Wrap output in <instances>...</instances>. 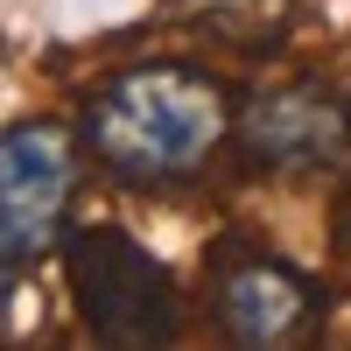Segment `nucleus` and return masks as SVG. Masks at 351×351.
<instances>
[{
	"instance_id": "20e7f679",
	"label": "nucleus",
	"mask_w": 351,
	"mask_h": 351,
	"mask_svg": "<svg viewBox=\"0 0 351 351\" xmlns=\"http://www.w3.org/2000/svg\"><path fill=\"white\" fill-rule=\"evenodd\" d=\"M77 190H84V141L71 120L28 112L0 127V246L21 267L56 253V239L71 232Z\"/></svg>"
},
{
	"instance_id": "7ed1b4c3",
	"label": "nucleus",
	"mask_w": 351,
	"mask_h": 351,
	"mask_svg": "<svg viewBox=\"0 0 351 351\" xmlns=\"http://www.w3.org/2000/svg\"><path fill=\"white\" fill-rule=\"evenodd\" d=\"M204 309H211L218 337L239 344V351H295V344H309L324 330L330 288L309 267L281 260L274 246L225 232L204 253Z\"/></svg>"
},
{
	"instance_id": "423d86ee",
	"label": "nucleus",
	"mask_w": 351,
	"mask_h": 351,
	"mask_svg": "<svg viewBox=\"0 0 351 351\" xmlns=\"http://www.w3.org/2000/svg\"><path fill=\"white\" fill-rule=\"evenodd\" d=\"M169 21H183L211 43H232L246 56H274L295 28V0H169Z\"/></svg>"
},
{
	"instance_id": "f257e3e1",
	"label": "nucleus",
	"mask_w": 351,
	"mask_h": 351,
	"mask_svg": "<svg viewBox=\"0 0 351 351\" xmlns=\"http://www.w3.org/2000/svg\"><path fill=\"white\" fill-rule=\"evenodd\" d=\"M232 112L239 92L190 56H148L99 77L77 106V141L99 162L106 183L120 190H183L218 162V148L232 141Z\"/></svg>"
},
{
	"instance_id": "f03ea898",
	"label": "nucleus",
	"mask_w": 351,
	"mask_h": 351,
	"mask_svg": "<svg viewBox=\"0 0 351 351\" xmlns=\"http://www.w3.org/2000/svg\"><path fill=\"white\" fill-rule=\"evenodd\" d=\"M71 281V309L92 330V344L112 351H162L183 337V288L162 260L120 225H71L56 239Z\"/></svg>"
},
{
	"instance_id": "0eeeda50",
	"label": "nucleus",
	"mask_w": 351,
	"mask_h": 351,
	"mask_svg": "<svg viewBox=\"0 0 351 351\" xmlns=\"http://www.w3.org/2000/svg\"><path fill=\"white\" fill-rule=\"evenodd\" d=\"M14 288H21V260H14L8 246H0V309L14 302Z\"/></svg>"
},
{
	"instance_id": "39448f33",
	"label": "nucleus",
	"mask_w": 351,
	"mask_h": 351,
	"mask_svg": "<svg viewBox=\"0 0 351 351\" xmlns=\"http://www.w3.org/2000/svg\"><path fill=\"white\" fill-rule=\"evenodd\" d=\"M232 148L260 176H344L351 169V92L324 77H281L239 99Z\"/></svg>"
}]
</instances>
